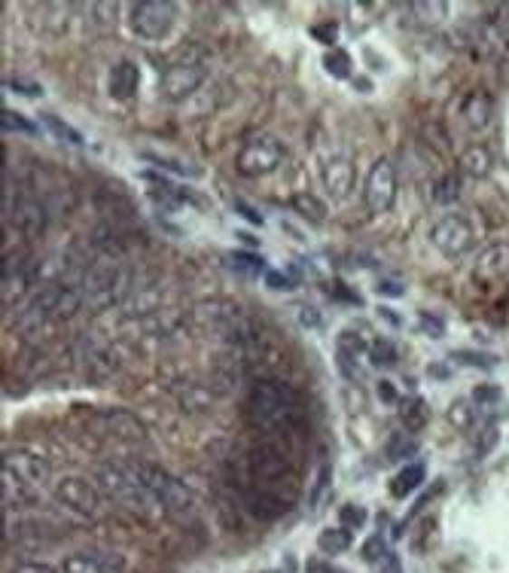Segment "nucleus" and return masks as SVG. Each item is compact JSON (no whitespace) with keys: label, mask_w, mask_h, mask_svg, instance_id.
I'll use <instances>...</instances> for the list:
<instances>
[{"label":"nucleus","mask_w":509,"mask_h":573,"mask_svg":"<svg viewBox=\"0 0 509 573\" xmlns=\"http://www.w3.org/2000/svg\"><path fill=\"white\" fill-rule=\"evenodd\" d=\"M418 329H424V333L433 336V339H439L442 333H446L442 320H439V318H433V314H421V318H418Z\"/></svg>","instance_id":"nucleus-46"},{"label":"nucleus","mask_w":509,"mask_h":573,"mask_svg":"<svg viewBox=\"0 0 509 573\" xmlns=\"http://www.w3.org/2000/svg\"><path fill=\"white\" fill-rule=\"evenodd\" d=\"M475 281H500L509 275V244H488L473 265Z\"/></svg>","instance_id":"nucleus-20"},{"label":"nucleus","mask_w":509,"mask_h":573,"mask_svg":"<svg viewBox=\"0 0 509 573\" xmlns=\"http://www.w3.org/2000/svg\"><path fill=\"white\" fill-rule=\"evenodd\" d=\"M299 400L293 387L278 378H260L247 390V418L265 434H281L296 421Z\"/></svg>","instance_id":"nucleus-1"},{"label":"nucleus","mask_w":509,"mask_h":573,"mask_svg":"<svg viewBox=\"0 0 509 573\" xmlns=\"http://www.w3.org/2000/svg\"><path fill=\"white\" fill-rule=\"evenodd\" d=\"M64 573H129L120 552H73L62 564Z\"/></svg>","instance_id":"nucleus-16"},{"label":"nucleus","mask_w":509,"mask_h":573,"mask_svg":"<svg viewBox=\"0 0 509 573\" xmlns=\"http://www.w3.org/2000/svg\"><path fill=\"white\" fill-rule=\"evenodd\" d=\"M95 482H98V488H101V494L107 497V501H113L120 506H131V510H149V506H156L153 497L147 494V488L131 476L129 467H125V461L98 463Z\"/></svg>","instance_id":"nucleus-5"},{"label":"nucleus","mask_w":509,"mask_h":573,"mask_svg":"<svg viewBox=\"0 0 509 573\" xmlns=\"http://www.w3.org/2000/svg\"><path fill=\"white\" fill-rule=\"evenodd\" d=\"M500 387H495V385H479L473 390V403L475 406H495L497 400H500Z\"/></svg>","instance_id":"nucleus-44"},{"label":"nucleus","mask_w":509,"mask_h":573,"mask_svg":"<svg viewBox=\"0 0 509 573\" xmlns=\"http://www.w3.org/2000/svg\"><path fill=\"white\" fill-rule=\"evenodd\" d=\"M37 284H40V265L28 253L15 251L4 256V272H0V299H4V305L24 302V299L34 293Z\"/></svg>","instance_id":"nucleus-8"},{"label":"nucleus","mask_w":509,"mask_h":573,"mask_svg":"<svg viewBox=\"0 0 509 573\" xmlns=\"http://www.w3.org/2000/svg\"><path fill=\"white\" fill-rule=\"evenodd\" d=\"M82 296L91 311H104L125 305L131 296V272L120 256L104 253L82 275Z\"/></svg>","instance_id":"nucleus-2"},{"label":"nucleus","mask_w":509,"mask_h":573,"mask_svg":"<svg viewBox=\"0 0 509 573\" xmlns=\"http://www.w3.org/2000/svg\"><path fill=\"white\" fill-rule=\"evenodd\" d=\"M269 287H272V290H274V287H278V290H287L290 284H287V278H283L281 272H272V275H269Z\"/></svg>","instance_id":"nucleus-54"},{"label":"nucleus","mask_w":509,"mask_h":573,"mask_svg":"<svg viewBox=\"0 0 509 573\" xmlns=\"http://www.w3.org/2000/svg\"><path fill=\"white\" fill-rule=\"evenodd\" d=\"M491 113H495V101H491L488 92H473L464 104V119L470 129H485L491 122Z\"/></svg>","instance_id":"nucleus-25"},{"label":"nucleus","mask_w":509,"mask_h":573,"mask_svg":"<svg viewBox=\"0 0 509 573\" xmlns=\"http://www.w3.org/2000/svg\"><path fill=\"white\" fill-rule=\"evenodd\" d=\"M321 177H323L327 193L336 198V202H345V198L354 193V165L348 159H341V156L321 165Z\"/></svg>","instance_id":"nucleus-19"},{"label":"nucleus","mask_w":509,"mask_h":573,"mask_svg":"<svg viewBox=\"0 0 509 573\" xmlns=\"http://www.w3.org/2000/svg\"><path fill=\"white\" fill-rule=\"evenodd\" d=\"M379 396H381L385 403H390V406H399V403H397V390L390 387V381H379Z\"/></svg>","instance_id":"nucleus-51"},{"label":"nucleus","mask_w":509,"mask_h":573,"mask_svg":"<svg viewBox=\"0 0 509 573\" xmlns=\"http://www.w3.org/2000/svg\"><path fill=\"white\" fill-rule=\"evenodd\" d=\"M399 421H403V427L408 434H418V430L427 427L430 421V406L424 396H406V400H399Z\"/></svg>","instance_id":"nucleus-24"},{"label":"nucleus","mask_w":509,"mask_h":573,"mask_svg":"<svg viewBox=\"0 0 509 573\" xmlns=\"http://www.w3.org/2000/svg\"><path fill=\"white\" fill-rule=\"evenodd\" d=\"M0 129H4L6 135H37L34 122L24 119V116L15 110H0Z\"/></svg>","instance_id":"nucleus-34"},{"label":"nucleus","mask_w":509,"mask_h":573,"mask_svg":"<svg viewBox=\"0 0 509 573\" xmlns=\"http://www.w3.org/2000/svg\"><path fill=\"white\" fill-rule=\"evenodd\" d=\"M461 198V180L455 174H442V177L433 184V202L437 205H455Z\"/></svg>","instance_id":"nucleus-30"},{"label":"nucleus","mask_w":509,"mask_h":573,"mask_svg":"<svg viewBox=\"0 0 509 573\" xmlns=\"http://www.w3.org/2000/svg\"><path fill=\"white\" fill-rule=\"evenodd\" d=\"M13 573H64V570H55L53 564H43V561H24Z\"/></svg>","instance_id":"nucleus-47"},{"label":"nucleus","mask_w":509,"mask_h":573,"mask_svg":"<svg viewBox=\"0 0 509 573\" xmlns=\"http://www.w3.org/2000/svg\"><path fill=\"white\" fill-rule=\"evenodd\" d=\"M125 467L131 470V476L147 488V494L153 497L156 506H162L165 512H171V516H187V512L196 510V494L189 492V485L180 482L178 476H171L165 467L149 461H135V458L125 461Z\"/></svg>","instance_id":"nucleus-3"},{"label":"nucleus","mask_w":509,"mask_h":573,"mask_svg":"<svg viewBox=\"0 0 509 573\" xmlns=\"http://www.w3.org/2000/svg\"><path fill=\"white\" fill-rule=\"evenodd\" d=\"M296 207L305 214V217H312V220H323V217H327V211L321 207V202H317V198H312V196H296Z\"/></svg>","instance_id":"nucleus-42"},{"label":"nucleus","mask_w":509,"mask_h":573,"mask_svg":"<svg viewBox=\"0 0 509 573\" xmlns=\"http://www.w3.org/2000/svg\"><path fill=\"white\" fill-rule=\"evenodd\" d=\"M226 269L229 272H235V275H245V278H254V275H260L263 272V260L256 253H241V251H232L226 253Z\"/></svg>","instance_id":"nucleus-29"},{"label":"nucleus","mask_w":509,"mask_h":573,"mask_svg":"<svg viewBox=\"0 0 509 573\" xmlns=\"http://www.w3.org/2000/svg\"><path fill=\"white\" fill-rule=\"evenodd\" d=\"M317 546H321L323 555H341L351 549V530L345 528H323L321 537H317Z\"/></svg>","instance_id":"nucleus-27"},{"label":"nucleus","mask_w":509,"mask_h":573,"mask_svg":"<svg viewBox=\"0 0 509 573\" xmlns=\"http://www.w3.org/2000/svg\"><path fill=\"white\" fill-rule=\"evenodd\" d=\"M73 357H77V367L89 381H104L120 369V351L101 333H95V329H89V333L77 339Z\"/></svg>","instance_id":"nucleus-6"},{"label":"nucleus","mask_w":509,"mask_h":573,"mask_svg":"<svg viewBox=\"0 0 509 573\" xmlns=\"http://www.w3.org/2000/svg\"><path fill=\"white\" fill-rule=\"evenodd\" d=\"M394 198H397V168L390 159H379L372 165L370 177H366V205L375 214H385L390 211Z\"/></svg>","instance_id":"nucleus-13"},{"label":"nucleus","mask_w":509,"mask_h":573,"mask_svg":"<svg viewBox=\"0 0 509 573\" xmlns=\"http://www.w3.org/2000/svg\"><path fill=\"white\" fill-rule=\"evenodd\" d=\"M323 68H327L332 77H339V80L351 77V55H348V53H327V55H323Z\"/></svg>","instance_id":"nucleus-36"},{"label":"nucleus","mask_w":509,"mask_h":573,"mask_svg":"<svg viewBox=\"0 0 509 573\" xmlns=\"http://www.w3.org/2000/svg\"><path fill=\"white\" fill-rule=\"evenodd\" d=\"M0 470L13 473V476L28 488L46 485L49 476H53L49 461L43 454L31 452V448H4V454H0Z\"/></svg>","instance_id":"nucleus-12"},{"label":"nucleus","mask_w":509,"mask_h":573,"mask_svg":"<svg viewBox=\"0 0 509 573\" xmlns=\"http://www.w3.org/2000/svg\"><path fill=\"white\" fill-rule=\"evenodd\" d=\"M424 476H427L424 463H412V467H403V470L397 473V479L390 482V494H394V497L412 494L415 488H421V485H424Z\"/></svg>","instance_id":"nucleus-26"},{"label":"nucleus","mask_w":509,"mask_h":573,"mask_svg":"<svg viewBox=\"0 0 509 573\" xmlns=\"http://www.w3.org/2000/svg\"><path fill=\"white\" fill-rule=\"evenodd\" d=\"M0 485H4V510H24V506H34L37 488L22 485L13 473L0 470Z\"/></svg>","instance_id":"nucleus-23"},{"label":"nucleus","mask_w":509,"mask_h":573,"mask_svg":"<svg viewBox=\"0 0 509 573\" xmlns=\"http://www.w3.org/2000/svg\"><path fill=\"white\" fill-rule=\"evenodd\" d=\"M388 549H385V540L381 537H372V540H366V546H363V559L366 561H372V564H381L388 559Z\"/></svg>","instance_id":"nucleus-40"},{"label":"nucleus","mask_w":509,"mask_h":573,"mask_svg":"<svg viewBox=\"0 0 509 573\" xmlns=\"http://www.w3.org/2000/svg\"><path fill=\"white\" fill-rule=\"evenodd\" d=\"M198 320H205L207 327L216 329V333L229 336V339H247L245 329H247V318L238 311V305L232 302H207V305H198Z\"/></svg>","instance_id":"nucleus-15"},{"label":"nucleus","mask_w":509,"mask_h":573,"mask_svg":"<svg viewBox=\"0 0 509 573\" xmlns=\"http://www.w3.org/2000/svg\"><path fill=\"white\" fill-rule=\"evenodd\" d=\"M235 207H238V214H241V217H245V220H250V223H254V226H260V223H263V217H260V214H256V211H254V207H250V205H245V202H235Z\"/></svg>","instance_id":"nucleus-50"},{"label":"nucleus","mask_w":509,"mask_h":573,"mask_svg":"<svg viewBox=\"0 0 509 573\" xmlns=\"http://www.w3.org/2000/svg\"><path fill=\"white\" fill-rule=\"evenodd\" d=\"M339 519H341V525H345V528H363V521H366V512L360 510V506L348 503V506H341Z\"/></svg>","instance_id":"nucleus-43"},{"label":"nucleus","mask_w":509,"mask_h":573,"mask_svg":"<svg viewBox=\"0 0 509 573\" xmlns=\"http://www.w3.org/2000/svg\"><path fill=\"white\" fill-rule=\"evenodd\" d=\"M4 86H10L13 92H19V95H28V98H40L43 95V89H40V82L34 80H19V77H10V80H4Z\"/></svg>","instance_id":"nucleus-41"},{"label":"nucleus","mask_w":509,"mask_h":573,"mask_svg":"<svg viewBox=\"0 0 509 573\" xmlns=\"http://www.w3.org/2000/svg\"><path fill=\"white\" fill-rule=\"evenodd\" d=\"M299 320H303L305 323V327H321V318H317V314H314V309H312V305H299Z\"/></svg>","instance_id":"nucleus-49"},{"label":"nucleus","mask_w":509,"mask_h":573,"mask_svg":"<svg viewBox=\"0 0 509 573\" xmlns=\"http://www.w3.org/2000/svg\"><path fill=\"white\" fill-rule=\"evenodd\" d=\"M144 177L149 180V186L147 189V196L153 198L156 205H162V207H171V211H178L180 205H187L189 202V193H187V186H174V184H168V180H162L158 177V174H153V171H147Z\"/></svg>","instance_id":"nucleus-22"},{"label":"nucleus","mask_w":509,"mask_h":573,"mask_svg":"<svg viewBox=\"0 0 509 573\" xmlns=\"http://www.w3.org/2000/svg\"><path fill=\"white\" fill-rule=\"evenodd\" d=\"M6 217H10V223L22 232V235H40V232L46 229L43 205H40L37 198H31V196L15 198L13 207L6 211Z\"/></svg>","instance_id":"nucleus-18"},{"label":"nucleus","mask_w":509,"mask_h":573,"mask_svg":"<svg viewBox=\"0 0 509 573\" xmlns=\"http://www.w3.org/2000/svg\"><path fill=\"white\" fill-rule=\"evenodd\" d=\"M370 360H372V367L388 369L399 360V351L390 339H375V342L370 345Z\"/></svg>","instance_id":"nucleus-31"},{"label":"nucleus","mask_w":509,"mask_h":573,"mask_svg":"<svg viewBox=\"0 0 509 573\" xmlns=\"http://www.w3.org/2000/svg\"><path fill=\"white\" fill-rule=\"evenodd\" d=\"M491 165H495V159H491V153L485 147H470L461 156V168L470 174V177H488Z\"/></svg>","instance_id":"nucleus-28"},{"label":"nucleus","mask_w":509,"mask_h":573,"mask_svg":"<svg viewBox=\"0 0 509 573\" xmlns=\"http://www.w3.org/2000/svg\"><path fill=\"white\" fill-rule=\"evenodd\" d=\"M336 360H339L341 376L351 378V381H360L366 376V369L372 367L370 345H366L354 329H345V333L339 336V345H336Z\"/></svg>","instance_id":"nucleus-14"},{"label":"nucleus","mask_w":509,"mask_h":573,"mask_svg":"<svg viewBox=\"0 0 509 573\" xmlns=\"http://www.w3.org/2000/svg\"><path fill=\"white\" fill-rule=\"evenodd\" d=\"M55 497L62 506L77 512L80 519H101L104 512V494L98 485H91L82 476H64L55 482Z\"/></svg>","instance_id":"nucleus-9"},{"label":"nucleus","mask_w":509,"mask_h":573,"mask_svg":"<svg viewBox=\"0 0 509 573\" xmlns=\"http://www.w3.org/2000/svg\"><path fill=\"white\" fill-rule=\"evenodd\" d=\"M430 241L442 256H452L455 260V256L470 253L475 241V229L461 214H446V217L437 220V226L430 229Z\"/></svg>","instance_id":"nucleus-11"},{"label":"nucleus","mask_w":509,"mask_h":573,"mask_svg":"<svg viewBox=\"0 0 509 573\" xmlns=\"http://www.w3.org/2000/svg\"><path fill=\"white\" fill-rule=\"evenodd\" d=\"M147 159L156 162V165H162V168H168V171H178V174H196L193 165H183L178 159H165V156H158V153H147Z\"/></svg>","instance_id":"nucleus-45"},{"label":"nucleus","mask_w":509,"mask_h":573,"mask_svg":"<svg viewBox=\"0 0 509 573\" xmlns=\"http://www.w3.org/2000/svg\"><path fill=\"white\" fill-rule=\"evenodd\" d=\"M473 406L475 403H470V400H457L452 409H448V421H452L457 430H473V425H475Z\"/></svg>","instance_id":"nucleus-35"},{"label":"nucleus","mask_w":509,"mask_h":573,"mask_svg":"<svg viewBox=\"0 0 509 573\" xmlns=\"http://www.w3.org/2000/svg\"><path fill=\"white\" fill-rule=\"evenodd\" d=\"M412 13H418V22H442L448 15V4H412L408 6Z\"/></svg>","instance_id":"nucleus-37"},{"label":"nucleus","mask_w":509,"mask_h":573,"mask_svg":"<svg viewBox=\"0 0 509 573\" xmlns=\"http://www.w3.org/2000/svg\"><path fill=\"white\" fill-rule=\"evenodd\" d=\"M178 13V4H168V0H138V4L129 6V24L135 37L156 43V40L168 37Z\"/></svg>","instance_id":"nucleus-7"},{"label":"nucleus","mask_w":509,"mask_h":573,"mask_svg":"<svg viewBox=\"0 0 509 573\" xmlns=\"http://www.w3.org/2000/svg\"><path fill=\"white\" fill-rule=\"evenodd\" d=\"M283 162V147L278 138L272 135H256L250 138L238 153V171L245 177H265Z\"/></svg>","instance_id":"nucleus-10"},{"label":"nucleus","mask_w":509,"mask_h":573,"mask_svg":"<svg viewBox=\"0 0 509 573\" xmlns=\"http://www.w3.org/2000/svg\"><path fill=\"white\" fill-rule=\"evenodd\" d=\"M312 34L317 37V40H321V43H327V46H332V43H336V34H339V31H336V24H323V28H312Z\"/></svg>","instance_id":"nucleus-48"},{"label":"nucleus","mask_w":509,"mask_h":573,"mask_svg":"<svg viewBox=\"0 0 509 573\" xmlns=\"http://www.w3.org/2000/svg\"><path fill=\"white\" fill-rule=\"evenodd\" d=\"M497 439H500V434H497V427H495V425H485V427H482V430H479V436H475V458H485L491 448L497 445Z\"/></svg>","instance_id":"nucleus-38"},{"label":"nucleus","mask_w":509,"mask_h":573,"mask_svg":"<svg viewBox=\"0 0 509 573\" xmlns=\"http://www.w3.org/2000/svg\"><path fill=\"white\" fill-rule=\"evenodd\" d=\"M138 82H140V71L135 62L122 58L110 68V77H107V92H110L113 101H129L138 92Z\"/></svg>","instance_id":"nucleus-21"},{"label":"nucleus","mask_w":509,"mask_h":573,"mask_svg":"<svg viewBox=\"0 0 509 573\" xmlns=\"http://www.w3.org/2000/svg\"><path fill=\"white\" fill-rule=\"evenodd\" d=\"M457 363H464V367H475V369H491L495 367V357H488V354H475V351H455L452 354Z\"/></svg>","instance_id":"nucleus-39"},{"label":"nucleus","mask_w":509,"mask_h":573,"mask_svg":"<svg viewBox=\"0 0 509 573\" xmlns=\"http://www.w3.org/2000/svg\"><path fill=\"white\" fill-rule=\"evenodd\" d=\"M207 77L205 53L198 46H183L162 71V95L168 101H187Z\"/></svg>","instance_id":"nucleus-4"},{"label":"nucleus","mask_w":509,"mask_h":573,"mask_svg":"<svg viewBox=\"0 0 509 573\" xmlns=\"http://www.w3.org/2000/svg\"><path fill=\"white\" fill-rule=\"evenodd\" d=\"M385 452L390 461H406V458H412V454H418V443H415L412 434H394L388 439Z\"/></svg>","instance_id":"nucleus-32"},{"label":"nucleus","mask_w":509,"mask_h":573,"mask_svg":"<svg viewBox=\"0 0 509 573\" xmlns=\"http://www.w3.org/2000/svg\"><path fill=\"white\" fill-rule=\"evenodd\" d=\"M43 126L53 131L55 138H62L64 144H71V147H82V144H86V138H82L77 129H71L68 122L58 119V116H53V113H43Z\"/></svg>","instance_id":"nucleus-33"},{"label":"nucleus","mask_w":509,"mask_h":573,"mask_svg":"<svg viewBox=\"0 0 509 573\" xmlns=\"http://www.w3.org/2000/svg\"><path fill=\"white\" fill-rule=\"evenodd\" d=\"M403 284H394V281H381L379 284V293H385V296H403Z\"/></svg>","instance_id":"nucleus-53"},{"label":"nucleus","mask_w":509,"mask_h":573,"mask_svg":"<svg viewBox=\"0 0 509 573\" xmlns=\"http://www.w3.org/2000/svg\"><path fill=\"white\" fill-rule=\"evenodd\" d=\"M98 421L104 425V430L122 443H147V427L138 421V415L125 412V409H104L98 415Z\"/></svg>","instance_id":"nucleus-17"},{"label":"nucleus","mask_w":509,"mask_h":573,"mask_svg":"<svg viewBox=\"0 0 509 573\" xmlns=\"http://www.w3.org/2000/svg\"><path fill=\"white\" fill-rule=\"evenodd\" d=\"M379 573H403V564H399L397 555H388V559L379 564Z\"/></svg>","instance_id":"nucleus-52"}]
</instances>
